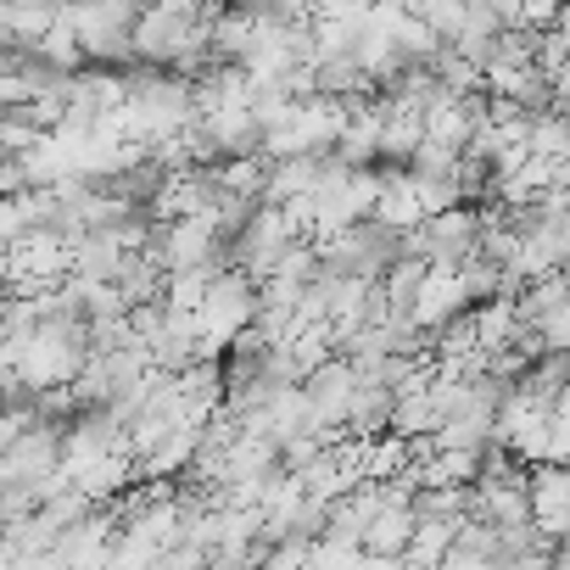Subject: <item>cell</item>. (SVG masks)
<instances>
[{
    "label": "cell",
    "instance_id": "cell-4",
    "mask_svg": "<svg viewBox=\"0 0 570 570\" xmlns=\"http://www.w3.org/2000/svg\"><path fill=\"white\" fill-rule=\"evenodd\" d=\"M525 498H531V525L548 548L570 542V470L559 464H537L525 470Z\"/></svg>",
    "mask_w": 570,
    "mask_h": 570
},
{
    "label": "cell",
    "instance_id": "cell-14",
    "mask_svg": "<svg viewBox=\"0 0 570 570\" xmlns=\"http://www.w3.org/2000/svg\"><path fill=\"white\" fill-rule=\"evenodd\" d=\"M308 553H314V542H308V537H285V542H274V548H268L263 570H308Z\"/></svg>",
    "mask_w": 570,
    "mask_h": 570
},
{
    "label": "cell",
    "instance_id": "cell-8",
    "mask_svg": "<svg viewBox=\"0 0 570 570\" xmlns=\"http://www.w3.org/2000/svg\"><path fill=\"white\" fill-rule=\"evenodd\" d=\"M263 185H268V163L257 157H229L213 168V196L235 202V207H263Z\"/></svg>",
    "mask_w": 570,
    "mask_h": 570
},
{
    "label": "cell",
    "instance_id": "cell-16",
    "mask_svg": "<svg viewBox=\"0 0 570 570\" xmlns=\"http://www.w3.org/2000/svg\"><path fill=\"white\" fill-rule=\"evenodd\" d=\"M553 425H559V431L570 436V386H564V392L553 397Z\"/></svg>",
    "mask_w": 570,
    "mask_h": 570
},
{
    "label": "cell",
    "instance_id": "cell-2",
    "mask_svg": "<svg viewBox=\"0 0 570 570\" xmlns=\"http://www.w3.org/2000/svg\"><path fill=\"white\" fill-rule=\"evenodd\" d=\"M135 18H140V7H124V0H107V7H62V23L79 35L85 62L112 68V73L124 62H135V46H129Z\"/></svg>",
    "mask_w": 570,
    "mask_h": 570
},
{
    "label": "cell",
    "instance_id": "cell-10",
    "mask_svg": "<svg viewBox=\"0 0 570 570\" xmlns=\"http://www.w3.org/2000/svg\"><path fill=\"white\" fill-rule=\"evenodd\" d=\"M381 101H386V96H381ZM420 146H425V118H420V112H403V107H386V124H381V168H409Z\"/></svg>",
    "mask_w": 570,
    "mask_h": 570
},
{
    "label": "cell",
    "instance_id": "cell-3",
    "mask_svg": "<svg viewBox=\"0 0 570 570\" xmlns=\"http://www.w3.org/2000/svg\"><path fill=\"white\" fill-rule=\"evenodd\" d=\"M475 246H481V207H453L420 229V257L448 274H459L475 257Z\"/></svg>",
    "mask_w": 570,
    "mask_h": 570
},
{
    "label": "cell",
    "instance_id": "cell-11",
    "mask_svg": "<svg viewBox=\"0 0 570 570\" xmlns=\"http://www.w3.org/2000/svg\"><path fill=\"white\" fill-rule=\"evenodd\" d=\"M470 325H475V347L492 358V353H503V347H514L520 342V314H514V303L509 297H498V303H481V308H470Z\"/></svg>",
    "mask_w": 570,
    "mask_h": 570
},
{
    "label": "cell",
    "instance_id": "cell-13",
    "mask_svg": "<svg viewBox=\"0 0 570 570\" xmlns=\"http://www.w3.org/2000/svg\"><path fill=\"white\" fill-rule=\"evenodd\" d=\"M464 7H470V0H464ZM464 7H448V0H420V7H414V18L442 40V46H453L459 35H464Z\"/></svg>",
    "mask_w": 570,
    "mask_h": 570
},
{
    "label": "cell",
    "instance_id": "cell-6",
    "mask_svg": "<svg viewBox=\"0 0 570 570\" xmlns=\"http://www.w3.org/2000/svg\"><path fill=\"white\" fill-rule=\"evenodd\" d=\"M370 218L381 229H392V235H420L425 229V213H420V196H414L409 168H381V202H375Z\"/></svg>",
    "mask_w": 570,
    "mask_h": 570
},
{
    "label": "cell",
    "instance_id": "cell-17",
    "mask_svg": "<svg viewBox=\"0 0 570 570\" xmlns=\"http://www.w3.org/2000/svg\"><path fill=\"white\" fill-rule=\"evenodd\" d=\"M548 570H570V542H564V548H553V564H548Z\"/></svg>",
    "mask_w": 570,
    "mask_h": 570
},
{
    "label": "cell",
    "instance_id": "cell-5",
    "mask_svg": "<svg viewBox=\"0 0 570 570\" xmlns=\"http://www.w3.org/2000/svg\"><path fill=\"white\" fill-rule=\"evenodd\" d=\"M470 520H487L492 531H520V525H531L525 470H520V475H503V481H475V514H470Z\"/></svg>",
    "mask_w": 570,
    "mask_h": 570
},
{
    "label": "cell",
    "instance_id": "cell-15",
    "mask_svg": "<svg viewBox=\"0 0 570 570\" xmlns=\"http://www.w3.org/2000/svg\"><path fill=\"white\" fill-rule=\"evenodd\" d=\"M537 336H542V347H548V353H564V358H570V314H559V320L537 325Z\"/></svg>",
    "mask_w": 570,
    "mask_h": 570
},
{
    "label": "cell",
    "instance_id": "cell-12",
    "mask_svg": "<svg viewBox=\"0 0 570 570\" xmlns=\"http://www.w3.org/2000/svg\"><path fill=\"white\" fill-rule=\"evenodd\" d=\"M224 268H196V274H168L163 279V308L168 314H196L207 303V285L218 279Z\"/></svg>",
    "mask_w": 570,
    "mask_h": 570
},
{
    "label": "cell",
    "instance_id": "cell-9",
    "mask_svg": "<svg viewBox=\"0 0 570 570\" xmlns=\"http://www.w3.org/2000/svg\"><path fill=\"white\" fill-rule=\"evenodd\" d=\"M414 503H392V509H381L375 514V525L364 531V553L370 559H409V542H414Z\"/></svg>",
    "mask_w": 570,
    "mask_h": 570
},
{
    "label": "cell",
    "instance_id": "cell-1",
    "mask_svg": "<svg viewBox=\"0 0 570 570\" xmlns=\"http://www.w3.org/2000/svg\"><path fill=\"white\" fill-rule=\"evenodd\" d=\"M246 325H257V279H246L240 268H224L207 285V303L196 308L202 364H218V353H229Z\"/></svg>",
    "mask_w": 570,
    "mask_h": 570
},
{
    "label": "cell",
    "instance_id": "cell-7",
    "mask_svg": "<svg viewBox=\"0 0 570 570\" xmlns=\"http://www.w3.org/2000/svg\"><path fill=\"white\" fill-rule=\"evenodd\" d=\"M470 314V297H464V285H459V274H448V268H431V279H425V292H420V303H414V325L425 331V336H436L442 325H453V320H464Z\"/></svg>",
    "mask_w": 570,
    "mask_h": 570
}]
</instances>
